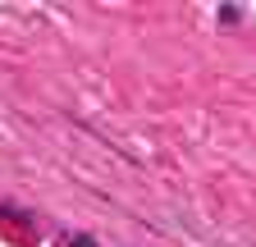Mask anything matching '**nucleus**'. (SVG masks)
<instances>
[{
  "instance_id": "1",
  "label": "nucleus",
  "mask_w": 256,
  "mask_h": 247,
  "mask_svg": "<svg viewBox=\"0 0 256 247\" xmlns=\"http://www.w3.org/2000/svg\"><path fill=\"white\" fill-rule=\"evenodd\" d=\"M69 242H74V247H92V238H69Z\"/></svg>"
}]
</instances>
